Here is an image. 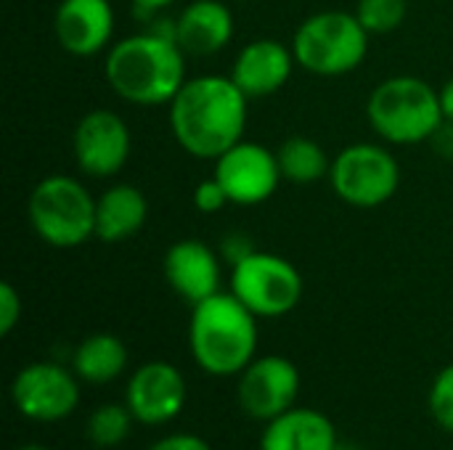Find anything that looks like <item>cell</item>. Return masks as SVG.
<instances>
[{
  "label": "cell",
  "instance_id": "cell-1",
  "mask_svg": "<svg viewBox=\"0 0 453 450\" xmlns=\"http://www.w3.org/2000/svg\"><path fill=\"white\" fill-rule=\"evenodd\" d=\"M250 98L231 74L188 77L170 101V130L175 143L194 159L215 162L244 141Z\"/></svg>",
  "mask_w": 453,
  "mask_h": 450
},
{
  "label": "cell",
  "instance_id": "cell-2",
  "mask_svg": "<svg viewBox=\"0 0 453 450\" xmlns=\"http://www.w3.org/2000/svg\"><path fill=\"white\" fill-rule=\"evenodd\" d=\"M104 77L114 95L133 106H170L188 80L186 53L173 37V21L167 32L151 29L111 42Z\"/></svg>",
  "mask_w": 453,
  "mask_h": 450
},
{
  "label": "cell",
  "instance_id": "cell-3",
  "mask_svg": "<svg viewBox=\"0 0 453 450\" xmlns=\"http://www.w3.org/2000/svg\"><path fill=\"white\" fill-rule=\"evenodd\" d=\"M257 316L231 292H218L191 308L188 350L204 374L239 377L257 358Z\"/></svg>",
  "mask_w": 453,
  "mask_h": 450
},
{
  "label": "cell",
  "instance_id": "cell-4",
  "mask_svg": "<svg viewBox=\"0 0 453 450\" xmlns=\"http://www.w3.org/2000/svg\"><path fill=\"white\" fill-rule=\"evenodd\" d=\"M366 119L390 146L425 143L446 122L438 88L414 74L382 80L366 101Z\"/></svg>",
  "mask_w": 453,
  "mask_h": 450
},
{
  "label": "cell",
  "instance_id": "cell-5",
  "mask_svg": "<svg viewBox=\"0 0 453 450\" xmlns=\"http://www.w3.org/2000/svg\"><path fill=\"white\" fill-rule=\"evenodd\" d=\"M369 37L353 11H319L295 29L292 53L308 74L345 77L366 61Z\"/></svg>",
  "mask_w": 453,
  "mask_h": 450
},
{
  "label": "cell",
  "instance_id": "cell-6",
  "mask_svg": "<svg viewBox=\"0 0 453 450\" xmlns=\"http://www.w3.org/2000/svg\"><path fill=\"white\" fill-rule=\"evenodd\" d=\"M35 236L56 249H74L96 239V196L72 175H45L27 204Z\"/></svg>",
  "mask_w": 453,
  "mask_h": 450
},
{
  "label": "cell",
  "instance_id": "cell-7",
  "mask_svg": "<svg viewBox=\"0 0 453 450\" xmlns=\"http://www.w3.org/2000/svg\"><path fill=\"white\" fill-rule=\"evenodd\" d=\"M334 196L358 210L388 204L401 188V164L385 143H350L329 167Z\"/></svg>",
  "mask_w": 453,
  "mask_h": 450
},
{
  "label": "cell",
  "instance_id": "cell-8",
  "mask_svg": "<svg viewBox=\"0 0 453 450\" xmlns=\"http://www.w3.org/2000/svg\"><path fill=\"white\" fill-rule=\"evenodd\" d=\"M228 292L257 318H281L300 305L303 276L287 257L255 249L231 265Z\"/></svg>",
  "mask_w": 453,
  "mask_h": 450
},
{
  "label": "cell",
  "instance_id": "cell-9",
  "mask_svg": "<svg viewBox=\"0 0 453 450\" xmlns=\"http://www.w3.org/2000/svg\"><path fill=\"white\" fill-rule=\"evenodd\" d=\"M11 403L29 422H64L80 406V377L61 363L35 361L16 371L11 382Z\"/></svg>",
  "mask_w": 453,
  "mask_h": 450
},
{
  "label": "cell",
  "instance_id": "cell-10",
  "mask_svg": "<svg viewBox=\"0 0 453 450\" xmlns=\"http://www.w3.org/2000/svg\"><path fill=\"white\" fill-rule=\"evenodd\" d=\"M133 138L127 122L109 109H90L80 117L72 133L74 164L88 178H114L130 159Z\"/></svg>",
  "mask_w": 453,
  "mask_h": 450
},
{
  "label": "cell",
  "instance_id": "cell-11",
  "mask_svg": "<svg viewBox=\"0 0 453 450\" xmlns=\"http://www.w3.org/2000/svg\"><path fill=\"white\" fill-rule=\"evenodd\" d=\"M212 175L236 207H257L268 202L284 180L276 151L255 141H239L218 156Z\"/></svg>",
  "mask_w": 453,
  "mask_h": 450
},
{
  "label": "cell",
  "instance_id": "cell-12",
  "mask_svg": "<svg viewBox=\"0 0 453 450\" xmlns=\"http://www.w3.org/2000/svg\"><path fill=\"white\" fill-rule=\"evenodd\" d=\"M300 385V371L289 358L260 355L239 374L236 398L250 419L265 424L297 406Z\"/></svg>",
  "mask_w": 453,
  "mask_h": 450
},
{
  "label": "cell",
  "instance_id": "cell-13",
  "mask_svg": "<svg viewBox=\"0 0 453 450\" xmlns=\"http://www.w3.org/2000/svg\"><path fill=\"white\" fill-rule=\"evenodd\" d=\"M188 400V385L178 366L149 361L138 366L125 387V403L138 424L162 427L180 416Z\"/></svg>",
  "mask_w": 453,
  "mask_h": 450
},
{
  "label": "cell",
  "instance_id": "cell-14",
  "mask_svg": "<svg viewBox=\"0 0 453 450\" xmlns=\"http://www.w3.org/2000/svg\"><path fill=\"white\" fill-rule=\"evenodd\" d=\"M117 16L111 0H58L53 11V34L61 50L90 58L111 48Z\"/></svg>",
  "mask_w": 453,
  "mask_h": 450
},
{
  "label": "cell",
  "instance_id": "cell-15",
  "mask_svg": "<svg viewBox=\"0 0 453 450\" xmlns=\"http://www.w3.org/2000/svg\"><path fill=\"white\" fill-rule=\"evenodd\" d=\"M162 273L167 286L191 308L220 292V255L196 239H180L170 244L162 260Z\"/></svg>",
  "mask_w": 453,
  "mask_h": 450
},
{
  "label": "cell",
  "instance_id": "cell-16",
  "mask_svg": "<svg viewBox=\"0 0 453 450\" xmlns=\"http://www.w3.org/2000/svg\"><path fill=\"white\" fill-rule=\"evenodd\" d=\"M297 61L292 53V45H284L281 40L273 37H260L247 42L231 66V80L242 88V93L252 101V98H268L273 93H279L292 72H295Z\"/></svg>",
  "mask_w": 453,
  "mask_h": 450
},
{
  "label": "cell",
  "instance_id": "cell-17",
  "mask_svg": "<svg viewBox=\"0 0 453 450\" xmlns=\"http://www.w3.org/2000/svg\"><path fill=\"white\" fill-rule=\"evenodd\" d=\"M234 11L223 0H191L173 21V37L186 56H215L231 45Z\"/></svg>",
  "mask_w": 453,
  "mask_h": 450
},
{
  "label": "cell",
  "instance_id": "cell-18",
  "mask_svg": "<svg viewBox=\"0 0 453 450\" xmlns=\"http://www.w3.org/2000/svg\"><path fill=\"white\" fill-rule=\"evenodd\" d=\"M340 443L334 422L308 406H292L265 422L260 450H334Z\"/></svg>",
  "mask_w": 453,
  "mask_h": 450
},
{
  "label": "cell",
  "instance_id": "cell-19",
  "mask_svg": "<svg viewBox=\"0 0 453 450\" xmlns=\"http://www.w3.org/2000/svg\"><path fill=\"white\" fill-rule=\"evenodd\" d=\"M149 220L146 194L133 183H114L96 196V239L122 244L133 239Z\"/></svg>",
  "mask_w": 453,
  "mask_h": 450
},
{
  "label": "cell",
  "instance_id": "cell-20",
  "mask_svg": "<svg viewBox=\"0 0 453 450\" xmlns=\"http://www.w3.org/2000/svg\"><path fill=\"white\" fill-rule=\"evenodd\" d=\"M127 361H130L127 345L109 332L85 337L72 353V369L80 377V382H85V385L117 382L125 374Z\"/></svg>",
  "mask_w": 453,
  "mask_h": 450
},
{
  "label": "cell",
  "instance_id": "cell-21",
  "mask_svg": "<svg viewBox=\"0 0 453 450\" xmlns=\"http://www.w3.org/2000/svg\"><path fill=\"white\" fill-rule=\"evenodd\" d=\"M276 159L281 167V178L297 186H311L329 178L332 167V159L324 146L305 135H292L281 141V146L276 149Z\"/></svg>",
  "mask_w": 453,
  "mask_h": 450
},
{
  "label": "cell",
  "instance_id": "cell-22",
  "mask_svg": "<svg viewBox=\"0 0 453 450\" xmlns=\"http://www.w3.org/2000/svg\"><path fill=\"white\" fill-rule=\"evenodd\" d=\"M133 424L135 416L130 414L127 403H101L98 408L90 411L85 435L96 448H117L130 438Z\"/></svg>",
  "mask_w": 453,
  "mask_h": 450
},
{
  "label": "cell",
  "instance_id": "cell-23",
  "mask_svg": "<svg viewBox=\"0 0 453 450\" xmlns=\"http://www.w3.org/2000/svg\"><path fill=\"white\" fill-rule=\"evenodd\" d=\"M353 13L369 34H390L406 21L409 0H358Z\"/></svg>",
  "mask_w": 453,
  "mask_h": 450
},
{
  "label": "cell",
  "instance_id": "cell-24",
  "mask_svg": "<svg viewBox=\"0 0 453 450\" xmlns=\"http://www.w3.org/2000/svg\"><path fill=\"white\" fill-rule=\"evenodd\" d=\"M427 403H430V414L435 424L446 432H453V363L441 369L438 377L433 379Z\"/></svg>",
  "mask_w": 453,
  "mask_h": 450
},
{
  "label": "cell",
  "instance_id": "cell-25",
  "mask_svg": "<svg viewBox=\"0 0 453 450\" xmlns=\"http://www.w3.org/2000/svg\"><path fill=\"white\" fill-rule=\"evenodd\" d=\"M231 202H228V194L223 191V186L215 180V175L212 178H207V180H202L196 188H194V207L202 212V215H215V212H220L223 207H228Z\"/></svg>",
  "mask_w": 453,
  "mask_h": 450
},
{
  "label": "cell",
  "instance_id": "cell-26",
  "mask_svg": "<svg viewBox=\"0 0 453 450\" xmlns=\"http://www.w3.org/2000/svg\"><path fill=\"white\" fill-rule=\"evenodd\" d=\"M21 310H24L21 294L16 292L13 284L3 281L0 284V334L3 337H8L16 329V324L21 321Z\"/></svg>",
  "mask_w": 453,
  "mask_h": 450
},
{
  "label": "cell",
  "instance_id": "cell-27",
  "mask_svg": "<svg viewBox=\"0 0 453 450\" xmlns=\"http://www.w3.org/2000/svg\"><path fill=\"white\" fill-rule=\"evenodd\" d=\"M149 450H212V446L204 438H199V435L175 432V435H167V438L157 440Z\"/></svg>",
  "mask_w": 453,
  "mask_h": 450
},
{
  "label": "cell",
  "instance_id": "cell-28",
  "mask_svg": "<svg viewBox=\"0 0 453 450\" xmlns=\"http://www.w3.org/2000/svg\"><path fill=\"white\" fill-rule=\"evenodd\" d=\"M250 252H255V247L242 236V233H231L226 241H223V247H220V255L234 265V263H239L242 257H247Z\"/></svg>",
  "mask_w": 453,
  "mask_h": 450
},
{
  "label": "cell",
  "instance_id": "cell-29",
  "mask_svg": "<svg viewBox=\"0 0 453 450\" xmlns=\"http://www.w3.org/2000/svg\"><path fill=\"white\" fill-rule=\"evenodd\" d=\"M430 143L435 146L438 156H443V159H453V125L451 122H443V125L438 127V133L430 138Z\"/></svg>",
  "mask_w": 453,
  "mask_h": 450
},
{
  "label": "cell",
  "instance_id": "cell-30",
  "mask_svg": "<svg viewBox=\"0 0 453 450\" xmlns=\"http://www.w3.org/2000/svg\"><path fill=\"white\" fill-rule=\"evenodd\" d=\"M438 93H441V109H443V119L446 122H451L453 125V77L443 85V88H438Z\"/></svg>",
  "mask_w": 453,
  "mask_h": 450
},
{
  "label": "cell",
  "instance_id": "cell-31",
  "mask_svg": "<svg viewBox=\"0 0 453 450\" xmlns=\"http://www.w3.org/2000/svg\"><path fill=\"white\" fill-rule=\"evenodd\" d=\"M130 3L135 5V11H141V13L151 16V13H159V11L170 8V5H173V3H178V0H130Z\"/></svg>",
  "mask_w": 453,
  "mask_h": 450
},
{
  "label": "cell",
  "instance_id": "cell-32",
  "mask_svg": "<svg viewBox=\"0 0 453 450\" xmlns=\"http://www.w3.org/2000/svg\"><path fill=\"white\" fill-rule=\"evenodd\" d=\"M16 450H50V448H45V446H37V443H27V446H19Z\"/></svg>",
  "mask_w": 453,
  "mask_h": 450
},
{
  "label": "cell",
  "instance_id": "cell-33",
  "mask_svg": "<svg viewBox=\"0 0 453 450\" xmlns=\"http://www.w3.org/2000/svg\"><path fill=\"white\" fill-rule=\"evenodd\" d=\"M334 450H358L356 446H348V443H337V448Z\"/></svg>",
  "mask_w": 453,
  "mask_h": 450
}]
</instances>
